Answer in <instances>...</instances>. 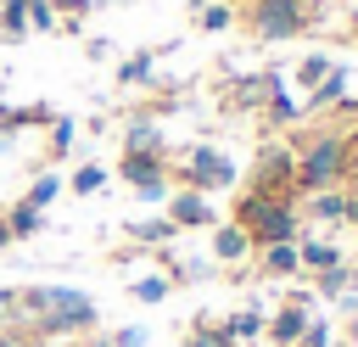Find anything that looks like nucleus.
<instances>
[{
	"mask_svg": "<svg viewBox=\"0 0 358 347\" xmlns=\"http://www.w3.org/2000/svg\"><path fill=\"white\" fill-rule=\"evenodd\" d=\"M296 257H302L308 269H319V274H324V269H336V246H324V241H308Z\"/></svg>",
	"mask_w": 358,
	"mask_h": 347,
	"instance_id": "nucleus-27",
	"label": "nucleus"
},
{
	"mask_svg": "<svg viewBox=\"0 0 358 347\" xmlns=\"http://www.w3.org/2000/svg\"><path fill=\"white\" fill-rule=\"evenodd\" d=\"M157 73V50H134L123 67H117V84H145Z\"/></svg>",
	"mask_w": 358,
	"mask_h": 347,
	"instance_id": "nucleus-17",
	"label": "nucleus"
},
{
	"mask_svg": "<svg viewBox=\"0 0 358 347\" xmlns=\"http://www.w3.org/2000/svg\"><path fill=\"white\" fill-rule=\"evenodd\" d=\"M324 73H330V62H324V56H308V62H302V67H296V78H302V84H308V90H313V84H319V78H324Z\"/></svg>",
	"mask_w": 358,
	"mask_h": 347,
	"instance_id": "nucleus-30",
	"label": "nucleus"
},
{
	"mask_svg": "<svg viewBox=\"0 0 358 347\" xmlns=\"http://www.w3.org/2000/svg\"><path fill=\"white\" fill-rule=\"evenodd\" d=\"M129 235H134L140 246H162V241H173L179 229H173L168 218H140V224H129Z\"/></svg>",
	"mask_w": 358,
	"mask_h": 347,
	"instance_id": "nucleus-18",
	"label": "nucleus"
},
{
	"mask_svg": "<svg viewBox=\"0 0 358 347\" xmlns=\"http://www.w3.org/2000/svg\"><path fill=\"white\" fill-rule=\"evenodd\" d=\"M95 297L73 291V285H17V325L22 336H39V341H67V336H84L95 330Z\"/></svg>",
	"mask_w": 358,
	"mask_h": 347,
	"instance_id": "nucleus-1",
	"label": "nucleus"
},
{
	"mask_svg": "<svg viewBox=\"0 0 358 347\" xmlns=\"http://www.w3.org/2000/svg\"><path fill=\"white\" fill-rule=\"evenodd\" d=\"M296 347H330V325H319V319H313V325L302 330V341H296Z\"/></svg>",
	"mask_w": 358,
	"mask_h": 347,
	"instance_id": "nucleus-33",
	"label": "nucleus"
},
{
	"mask_svg": "<svg viewBox=\"0 0 358 347\" xmlns=\"http://www.w3.org/2000/svg\"><path fill=\"white\" fill-rule=\"evenodd\" d=\"M185 347H241V341H229V336H224V325H201V319H196V330H190V341H185Z\"/></svg>",
	"mask_w": 358,
	"mask_h": 347,
	"instance_id": "nucleus-25",
	"label": "nucleus"
},
{
	"mask_svg": "<svg viewBox=\"0 0 358 347\" xmlns=\"http://www.w3.org/2000/svg\"><path fill=\"white\" fill-rule=\"evenodd\" d=\"M22 6H28V28H39V34H62V17H56L50 0H22Z\"/></svg>",
	"mask_w": 358,
	"mask_h": 347,
	"instance_id": "nucleus-23",
	"label": "nucleus"
},
{
	"mask_svg": "<svg viewBox=\"0 0 358 347\" xmlns=\"http://www.w3.org/2000/svg\"><path fill=\"white\" fill-rule=\"evenodd\" d=\"M11 134H17V129H6V118H0V140H11Z\"/></svg>",
	"mask_w": 358,
	"mask_h": 347,
	"instance_id": "nucleus-37",
	"label": "nucleus"
},
{
	"mask_svg": "<svg viewBox=\"0 0 358 347\" xmlns=\"http://www.w3.org/2000/svg\"><path fill=\"white\" fill-rule=\"evenodd\" d=\"M246 22H252L257 39H291V34L308 28V6L302 0H252Z\"/></svg>",
	"mask_w": 358,
	"mask_h": 347,
	"instance_id": "nucleus-3",
	"label": "nucleus"
},
{
	"mask_svg": "<svg viewBox=\"0 0 358 347\" xmlns=\"http://www.w3.org/2000/svg\"><path fill=\"white\" fill-rule=\"evenodd\" d=\"M6 229H11V241H28V235L45 229V213H34L28 201H11V207H6Z\"/></svg>",
	"mask_w": 358,
	"mask_h": 347,
	"instance_id": "nucleus-11",
	"label": "nucleus"
},
{
	"mask_svg": "<svg viewBox=\"0 0 358 347\" xmlns=\"http://www.w3.org/2000/svg\"><path fill=\"white\" fill-rule=\"evenodd\" d=\"M45 129H50V146H45V157H50V162H62V157H67V151H73V140H78V123H73V118H62V112H56V118H50V123H45Z\"/></svg>",
	"mask_w": 358,
	"mask_h": 347,
	"instance_id": "nucleus-12",
	"label": "nucleus"
},
{
	"mask_svg": "<svg viewBox=\"0 0 358 347\" xmlns=\"http://www.w3.org/2000/svg\"><path fill=\"white\" fill-rule=\"evenodd\" d=\"M168 224H173V229H201V224H213L207 196H201V190H173V196H168Z\"/></svg>",
	"mask_w": 358,
	"mask_h": 347,
	"instance_id": "nucleus-9",
	"label": "nucleus"
},
{
	"mask_svg": "<svg viewBox=\"0 0 358 347\" xmlns=\"http://www.w3.org/2000/svg\"><path fill=\"white\" fill-rule=\"evenodd\" d=\"M22 34H28V6L6 0L0 6V45H22Z\"/></svg>",
	"mask_w": 358,
	"mask_h": 347,
	"instance_id": "nucleus-13",
	"label": "nucleus"
},
{
	"mask_svg": "<svg viewBox=\"0 0 358 347\" xmlns=\"http://www.w3.org/2000/svg\"><path fill=\"white\" fill-rule=\"evenodd\" d=\"M106 341H112V347H145V330H140V325H123V330H112Z\"/></svg>",
	"mask_w": 358,
	"mask_h": 347,
	"instance_id": "nucleus-32",
	"label": "nucleus"
},
{
	"mask_svg": "<svg viewBox=\"0 0 358 347\" xmlns=\"http://www.w3.org/2000/svg\"><path fill=\"white\" fill-rule=\"evenodd\" d=\"M6 330H22L17 325V285H0V336Z\"/></svg>",
	"mask_w": 358,
	"mask_h": 347,
	"instance_id": "nucleus-29",
	"label": "nucleus"
},
{
	"mask_svg": "<svg viewBox=\"0 0 358 347\" xmlns=\"http://www.w3.org/2000/svg\"><path fill=\"white\" fill-rule=\"evenodd\" d=\"M257 330H263V313H257V308H241V313L224 319V336H229V341H252Z\"/></svg>",
	"mask_w": 358,
	"mask_h": 347,
	"instance_id": "nucleus-20",
	"label": "nucleus"
},
{
	"mask_svg": "<svg viewBox=\"0 0 358 347\" xmlns=\"http://www.w3.org/2000/svg\"><path fill=\"white\" fill-rule=\"evenodd\" d=\"M308 325H313L308 302H302V297H291V302H285V308H280V313L268 319V341H274V347H296Z\"/></svg>",
	"mask_w": 358,
	"mask_h": 347,
	"instance_id": "nucleus-8",
	"label": "nucleus"
},
{
	"mask_svg": "<svg viewBox=\"0 0 358 347\" xmlns=\"http://www.w3.org/2000/svg\"><path fill=\"white\" fill-rule=\"evenodd\" d=\"M0 347H56V341H39V336H22V330H6Z\"/></svg>",
	"mask_w": 358,
	"mask_h": 347,
	"instance_id": "nucleus-35",
	"label": "nucleus"
},
{
	"mask_svg": "<svg viewBox=\"0 0 358 347\" xmlns=\"http://www.w3.org/2000/svg\"><path fill=\"white\" fill-rule=\"evenodd\" d=\"M341 95H347V73H336V67H330V73L313 84V101H308V106H336Z\"/></svg>",
	"mask_w": 358,
	"mask_h": 347,
	"instance_id": "nucleus-21",
	"label": "nucleus"
},
{
	"mask_svg": "<svg viewBox=\"0 0 358 347\" xmlns=\"http://www.w3.org/2000/svg\"><path fill=\"white\" fill-rule=\"evenodd\" d=\"M0 112H6V78H0Z\"/></svg>",
	"mask_w": 358,
	"mask_h": 347,
	"instance_id": "nucleus-38",
	"label": "nucleus"
},
{
	"mask_svg": "<svg viewBox=\"0 0 358 347\" xmlns=\"http://www.w3.org/2000/svg\"><path fill=\"white\" fill-rule=\"evenodd\" d=\"M347 280H358V263H352V274H347Z\"/></svg>",
	"mask_w": 358,
	"mask_h": 347,
	"instance_id": "nucleus-39",
	"label": "nucleus"
},
{
	"mask_svg": "<svg viewBox=\"0 0 358 347\" xmlns=\"http://www.w3.org/2000/svg\"><path fill=\"white\" fill-rule=\"evenodd\" d=\"M123 151H162V129H157L151 118L129 123V129H123Z\"/></svg>",
	"mask_w": 358,
	"mask_h": 347,
	"instance_id": "nucleus-14",
	"label": "nucleus"
},
{
	"mask_svg": "<svg viewBox=\"0 0 358 347\" xmlns=\"http://www.w3.org/2000/svg\"><path fill=\"white\" fill-rule=\"evenodd\" d=\"M313 213H319V218H341V213H347V201H341V196H319V201H313Z\"/></svg>",
	"mask_w": 358,
	"mask_h": 347,
	"instance_id": "nucleus-34",
	"label": "nucleus"
},
{
	"mask_svg": "<svg viewBox=\"0 0 358 347\" xmlns=\"http://www.w3.org/2000/svg\"><path fill=\"white\" fill-rule=\"evenodd\" d=\"M6 246H17V241H11V229H6V213H0V252H6Z\"/></svg>",
	"mask_w": 358,
	"mask_h": 347,
	"instance_id": "nucleus-36",
	"label": "nucleus"
},
{
	"mask_svg": "<svg viewBox=\"0 0 358 347\" xmlns=\"http://www.w3.org/2000/svg\"><path fill=\"white\" fill-rule=\"evenodd\" d=\"M319 291H324V297H341V291H347V269H341V263H336V269H324Z\"/></svg>",
	"mask_w": 358,
	"mask_h": 347,
	"instance_id": "nucleus-31",
	"label": "nucleus"
},
{
	"mask_svg": "<svg viewBox=\"0 0 358 347\" xmlns=\"http://www.w3.org/2000/svg\"><path fill=\"white\" fill-rule=\"evenodd\" d=\"M268 118H274V123H291V118H296V101L280 90V78L268 84Z\"/></svg>",
	"mask_w": 358,
	"mask_h": 347,
	"instance_id": "nucleus-26",
	"label": "nucleus"
},
{
	"mask_svg": "<svg viewBox=\"0 0 358 347\" xmlns=\"http://www.w3.org/2000/svg\"><path fill=\"white\" fill-rule=\"evenodd\" d=\"M62 190H67V185H62V174H39V179H34L28 190H22V201H28L34 213H45V207H50V201H56Z\"/></svg>",
	"mask_w": 358,
	"mask_h": 347,
	"instance_id": "nucleus-15",
	"label": "nucleus"
},
{
	"mask_svg": "<svg viewBox=\"0 0 358 347\" xmlns=\"http://www.w3.org/2000/svg\"><path fill=\"white\" fill-rule=\"evenodd\" d=\"M291 190H296V157H291V151H263V162H257V179H252V196L285 201Z\"/></svg>",
	"mask_w": 358,
	"mask_h": 347,
	"instance_id": "nucleus-7",
	"label": "nucleus"
},
{
	"mask_svg": "<svg viewBox=\"0 0 358 347\" xmlns=\"http://www.w3.org/2000/svg\"><path fill=\"white\" fill-rule=\"evenodd\" d=\"M168 291H173V280H168V274H140V280L129 285V297H134V302H162Z\"/></svg>",
	"mask_w": 358,
	"mask_h": 347,
	"instance_id": "nucleus-22",
	"label": "nucleus"
},
{
	"mask_svg": "<svg viewBox=\"0 0 358 347\" xmlns=\"http://www.w3.org/2000/svg\"><path fill=\"white\" fill-rule=\"evenodd\" d=\"M246 252H252L246 229H241V224H218V235H213V257H218V263H241Z\"/></svg>",
	"mask_w": 358,
	"mask_h": 347,
	"instance_id": "nucleus-10",
	"label": "nucleus"
},
{
	"mask_svg": "<svg viewBox=\"0 0 358 347\" xmlns=\"http://www.w3.org/2000/svg\"><path fill=\"white\" fill-rule=\"evenodd\" d=\"M235 224H241L246 241H257V246H274V241H291V235H296L291 201H268V196H252V190L235 201Z\"/></svg>",
	"mask_w": 358,
	"mask_h": 347,
	"instance_id": "nucleus-2",
	"label": "nucleus"
},
{
	"mask_svg": "<svg viewBox=\"0 0 358 347\" xmlns=\"http://www.w3.org/2000/svg\"><path fill=\"white\" fill-rule=\"evenodd\" d=\"M341 140L336 134H324V140H313L302 157H296V190H324L336 174H341Z\"/></svg>",
	"mask_w": 358,
	"mask_h": 347,
	"instance_id": "nucleus-5",
	"label": "nucleus"
},
{
	"mask_svg": "<svg viewBox=\"0 0 358 347\" xmlns=\"http://www.w3.org/2000/svg\"><path fill=\"white\" fill-rule=\"evenodd\" d=\"M229 22H235V11H229L224 0H213V6H196V28L218 34V28H229Z\"/></svg>",
	"mask_w": 358,
	"mask_h": 347,
	"instance_id": "nucleus-24",
	"label": "nucleus"
},
{
	"mask_svg": "<svg viewBox=\"0 0 358 347\" xmlns=\"http://www.w3.org/2000/svg\"><path fill=\"white\" fill-rule=\"evenodd\" d=\"M50 6H56V17H62V28H67V34L78 28V17H84V11H95L90 0H50Z\"/></svg>",
	"mask_w": 358,
	"mask_h": 347,
	"instance_id": "nucleus-28",
	"label": "nucleus"
},
{
	"mask_svg": "<svg viewBox=\"0 0 358 347\" xmlns=\"http://www.w3.org/2000/svg\"><path fill=\"white\" fill-rule=\"evenodd\" d=\"M263 269L268 274H291V269H302V257H296L291 241H274V246H263Z\"/></svg>",
	"mask_w": 358,
	"mask_h": 347,
	"instance_id": "nucleus-19",
	"label": "nucleus"
},
{
	"mask_svg": "<svg viewBox=\"0 0 358 347\" xmlns=\"http://www.w3.org/2000/svg\"><path fill=\"white\" fill-rule=\"evenodd\" d=\"M117 174L134 185L140 201H162L168 196V162H162V151H123Z\"/></svg>",
	"mask_w": 358,
	"mask_h": 347,
	"instance_id": "nucleus-6",
	"label": "nucleus"
},
{
	"mask_svg": "<svg viewBox=\"0 0 358 347\" xmlns=\"http://www.w3.org/2000/svg\"><path fill=\"white\" fill-rule=\"evenodd\" d=\"M179 179H185V190H224L235 179V162L218 146H190L179 162Z\"/></svg>",
	"mask_w": 358,
	"mask_h": 347,
	"instance_id": "nucleus-4",
	"label": "nucleus"
},
{
	"mask_svg": "<svg viewBox=\"0 0 358 347\" xmlns=\"http://www.w3.org/2000/svg\"><path fill=\"white\" fill-rule=\"evenodd\" d=\"M62 185H67L73 196H95V190L106 185V168H101V162H84V168H73V174H67Z\"/></svg>",
	"mask_w": 358,
	"mask_h": 347,
	"instance_id": "nucleus-16",
	"label": "nucleus"
}]
</instances>
